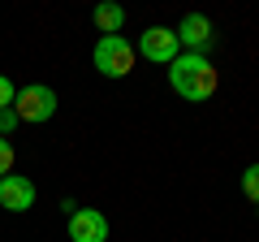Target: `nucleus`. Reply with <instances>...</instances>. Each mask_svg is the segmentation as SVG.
Here are the masks:
<instances>
[{
  "label": "nucleus",
  "mask_w": 259,
  "mask_h": 242,
  "mask_svg": "<svg viewBox=\"0 0 259 242\" xmlns=\"http://www.w3.org/2000/svg\"><path fill=\"white\" fill-rule=\"evenodd\" d=\"M168 87H173L182 100H212L216 95V87H221V74H216V65L207 61V56H199V52H182L168 65Z\"/></svg>",
  "instance_id": "1"
},
{
  "label": "nucleus",
  "mask_w": 259,
  "mask_h": 242,
  "mask_svg": "<svg viewBox=\"0 0 259 242\" xmlns=\"http://www.w3.org/2000/svg\"><path fill=\"white\" fill-rule=\"evenodd\" d=\"M95 69H100L104 78H125L130 69H134V48L125 44L121 35H100V44H95Z\"/></svg>",
  "instance_id": "2"
},
{
  "label": "nucleus",
  "mask_w": 259,
  "mask_h": 242,
  "mask_svg": "<svg viewBox=\"0 0 259 242\" xmlns=\"http://www.w3.org/2000/svg\"><path fill=\"white\" fill-rule=\"evenodd\" d=\"M13 112H18V121H35V126H44V121L56 112V91L44 87V83L22 87L18 100H13Z\"/></svg>",
  "instance_id": "3"
},
{
  "label": "nucleus",
  "mask_w": 259,
  "mask_h": 242,
  "mask_svg": "<svg viewBox=\"0 0 259 242\" xmlns=\"http://www.w3.org/2000/svg\"><path fill=\"white\" fill-rule=\"evenodd\" d=\"M139 52L147 56V61H160V65H173L177 56H182V44H177V35L168 26H147L139 39Z\"/></svg>",
  "instance_id": "4"
},
{
  "label": "nucleus",
  "mask_w": 259,
  "mask_h": 242,
  "mask_svg": "<svg viewBox=\"0 0 259 242\" xmlns=\"http://www.w3.org/2000/svg\"><path fill=\"white\" fill-rule=\"evenodd\" d=\"M173 35H177V44H186L190 52H199V56H203L207 48L216 44V26L203 18V13H186V18H182V26H177Z\"/></svg>",
  "instance_id": "5"
},
{
  "label": "nucleus",
  "mask_w": 259,
  "mask_h": 242,
  "mask_svg": "<svg viewBox=\"0 0 259 242\" xmlns=\"http://www.w3.org/2000/svg\"><path fill=\"white\" fill-rule=\"evenodd\" d=\"M69 238L74 242H108V216L100 208H78L69 216Z\"/></svg>",
  "instance_id": "6"
},
{
  "label": "nucleus",
  "mask_w": 259,
  "mask_h": 242,
  "mask_svg": "<svg viewBox=\"0 0 259 242\" xmlns=\"http://www.w3.org/2000/svg\"><path fill=\"white\" fill-rule=\"evenodd\" d=\"M0 208H9V212H26V208H35V182L22 177V173L0 177Z\"/></svg>",
  "instance_id": "7"
},
{
  "label": "nucleus",
  "mask_w": 259,
  "mask_h": 242,
  "mask_svg": "<svg viewBox=\"0 0 259 242\" xmlns=\"http://www.w3.org/2000/svg\"><path fill=\"white\" fill-rule=\"evenodd\" d=\"M95 26H100V35H117L125 26V9L121 5H95Z\"/></svg>",
  "instance_id": "8"
},
{
  "label": "nucleus",
  "mask_w": 259,
  "mask_h": 242,
  "mask_svg": "<svg viewBox=\"0 0 259 242\" xmlns=\"http://www.w3.org/2000/svg\"><path fill=\"white\" fill-rule=\"evenodd\" d=\"M242 195L250 204H259V165H246V173H242Z\"/></svg>",
  "instance_id": "9"
},
{
  "label": "nucleus",
  "mask_w": 259,
  "mask_h": 242,
  "mask_svg": "<svg viewBox=\"0 0 259 242\" xmlns=\"http://www.w3.org/2000/svg\"><path fill=\"white\" fill-rule=\"evenodd\" d=\"M13 100H18V87L0 74V108H13Z\"/></svg>",
  "instance_id": "10"
},
{
  "label": "nucleus",
  "mask_w": 259,
  "mask_h": 242,
  "mask_svg": "<svg viewBox=\"0 0 259 242\" xmlns=\"http://www.w3.org/2000/svg\"><path fill=\"white\" fill-rule=\"evenodd\" d=\"M13 173V147H9V139H0V177H9Z\"/></svg>",
  "instance_id": "11"
},
{
  "label": "nucleus",
  "mask_w": 259,
  "mask_h": 242,
  "mask_svg": "<svg viewBox=\"0 0 259 242\" xmlns=\"http://www.w3.org/2000/svg\"><path fill=\"white\" fill-rule=\"evenodd\" d=\"M13 126H18V112H13V108H0V134H13Z\"/></svg>",
  "instance_id": "12"
}]
</instances>
